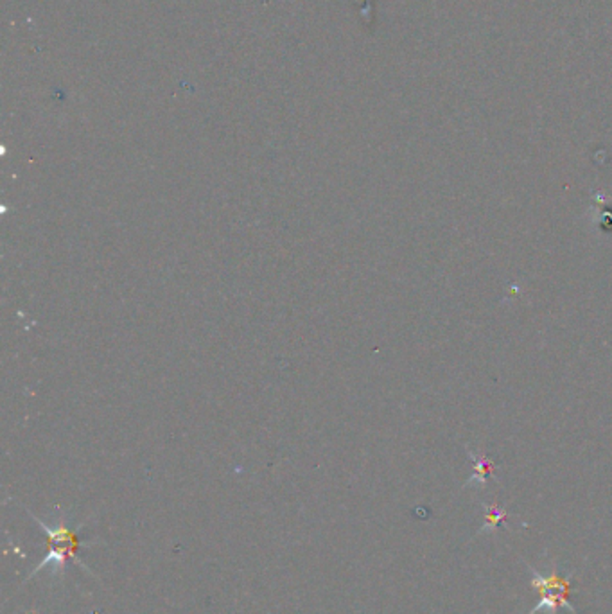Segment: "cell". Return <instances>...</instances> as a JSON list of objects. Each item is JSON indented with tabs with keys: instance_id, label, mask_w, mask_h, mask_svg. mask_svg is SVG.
I'll return each instance as SVG.
<instances>
[{
	"instance_id": "1",
	"label": "cell",
	"mask_w": 612,
	"mask_h": 614,
	"mask_svg": "<svg viewBox=\"0 0 612 614\" xmlns=\"http://www.w3.org/2000/svg\"><path fill=\"white\" fill-rule=\"evenodd\" d=\"M504 517H507V514H504L503 510L492 506V510L487 514V521H485V524H483L482 532H487V529H496L497 523H499V521H503Z\"/></svg>"
}]
</instances>
